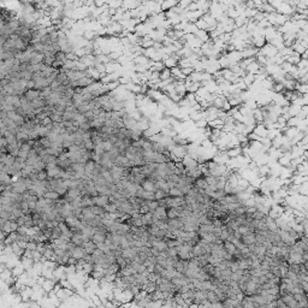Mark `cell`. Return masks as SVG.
<instances>
[{
    "label": "cell",
    "instance_id": "1",
    "mask_svg": "<svg viewBox=\"0 0 308 308\" xmlns=\"http://www.w3.org/2000/svg\"><path fill=\"white\" fill-rule=\"evenodd\" d=\"M114 165H117V166H121V167H124V169H126V167H131V165H130V160L124 155V154H118L117 155V158L114 159Z\"/></svg>",
    "mask_w": 308,
    "mask_h": 308
},
{
    "label": "cell",
    "instance_id": "2",
    "mask_svg": "<svg viewBox=\"0 0 308 308\" xmlns=\"http://www.w3.org/2000/svg\"><path fill=\"white\" fill-rule=\"evenodd\" d=\"M166 210H167V208L164 207V206H158L155 210L152 212V213H153V217L157 218V219H159V220H166V219H167Z\"/></svg>",
    "mask_w": 308,
    "mask_h": 308
},
{
    "label": "cell",
    "instance_id": "3",
    "mask_svg": "<svg viewBox=\"0 0 308 308\" xmlns=\"http://www.w3.org/2000/svg\"><path fill=\"white\" fill-rule=\"evenodd\" d=\"M87 255V253H86V250H84V248L83 247H78V246H76L71 250V253H70V257H72L74 259H76V260H80V259H82V258H84Z\"/></svg>",
    "mask_w": 308,
    "mask_h": 308
},
{
    "label": "cell",
    "instance_id": "4",
    "mask_svg": "<svg viewBox=\"0 0 308 308\" xmlns=\"http://www.w3.org/2000/svg\"><path fill=\"white\" fill-rule=\"evenodd\" d=\"M92 200H93L94 205H97L99 207H104L106 203H109V195H100V194H98L97 196H92Z\"/></svg>",
    "mask_w": 308,
    "mask_h": 308
},
{
    "label": "cell",
    "instance_id": "5",
    "mask_svg": "<svg viewBox=\"0 0 308 308\" xmlns=\"http://www.w3.org/2000/svg\"><path fill=\"white\" fill-rule=\"evenodd\" d=\"M46 171H47V178H60L62 169L58 167L57 165L52 167H46Z\"/></svg>",
    "mask_w": 308,
    "mask_h": 308
},
{
    "label": "cell",
    "instance_id": "6",
    "mask_svg": "<svg viewBox=\"0 0 308 308\" xmlns=\"http://www.w3.org/2000/svg\"><path fill=\"white\" fill-rule=\"evenodd\" d=\"M241 241H242V243L247 247L249 246V244L255 243V232H247V234L242 235Z\"/></svg>",
    "mask_w": 308,
    "mask_h": 308
},
{
    "label": "cell",
    "instance_id": "7",
    "mask_svg": "<svg viewBox=\"0 0 308 308\" xmlns=\"http://www.w3.org/2000/svg\"><path fill=\"white\" fill-rule=\"evenodd\" d=\"M65 223L68 224V226L70 228V229H76V228H80V225H81V220L80 219H77L76 217L74 216H71V217H68L66 219H65Z\"/></svg>",
    "mask_w": 308,
    "mask_h": 308
},
{
    "label": "cell",
    "instance_id": "8",
    "mask_svg": "<svg viewBox=\"0 0 308 308\" xmlns=\"http://www.w3.org/2000/svg\"><path fill=\"white\" fill-rule=\"evenodd\" d=\"M142 188L146 190V191H152V193H154V190H155V185H154V181L153 179H150V178H146L142 183Z\"/></svg>",
    "mask_w": 308,
    "mask_h": 308
},
{
    "label": "cell",
    "instance_id": "9",
    "mask_svg": "<svg viewBox=\"0 0 308 308\" xmlns=\"http://www.w3.org/2000/svg\"><path fill=\"white\" fill-rule=\"evenodd\" d=\"M154 185H155V189H160L165 193H169L170 190V187L167 184L166 179H159V181H154Z\"/></svg>",
    "mask_w": 308,
    "mask_h": 308
},
{
    "label": "cell",
    "instance_id": "10",
    "mask_svg": "<svg viewBox=\"0 0 308 308\" xmlns=\"http://www.w3.org/2000/svg\"><path fill=\"white\" fill-rule=\"evenodd\" d=\"M194 185L199 190H205L208 184H207V182H206V179H205V177L203 176H201V177H199L196 178L195 181H194Z\"/></svg>",
    "mask_w": 308,
    "mask_h": 308
},
{
    "label": "cell",
    "instance_id": "11",
    "mask_svg": "<svg viewBox=\"0 0 308 308\" xmlns=\"http://www.w3.org/2000/svg\"><path fill=\"white\" fill-rule=\"evenodd\" d=\"M83 248H84V250H86L87 254H92V253L97 249V243H95V242H93L92 240H88V241L84 242Z\"/></svg>",
    "mask_w": 308,
    "mask_h": 308
},
{
    "label": "cell",
    "instance_id": "12",
    "mask_svg": "<svg viewBox=\"0 0 308 308\" xmlns=\"http://www.w3.org/2000/svg\"><path fill=\"white\" fill-rule=\"evenodd\" d=\"M105 237H106V234L104 232H99V231H95L93 237H92V241L95 242V243H100V242H105Z\"/></svg>",
    "mask_w": 308,
    "mask_h": 308
},
{
    "label": "cell",
    "instance_id": "13",
    "mask_svg": "<svg viewBox=\"0 0 308 308\" xmlns=\"http://www.w3.org/2000/svg\"><path fill=\"white\" fill-rule=\"evenodd\" d=\"M43 196L45 197H47V199H49V200H58L59 197H60V195L57 193V191H54V190H46L45 193H43Z\"/></svg>",
    "mask_w": 308,
    "mask_h": 308
},
{
    "label": "cell",
    "instance_id": "14",
    "mask_svg": "<svg viewBox=\"0 0 308 308\" xmlns=\"http://www.w3.org/2000/svg\"><path fill=\"white\" fill-rule=\"evenodd\" d=\"M223 244H224L225 250H226L229 254H231V255L234 254L235 252H236V249H237L234 243H231V242H229V241H224V243H223Z\"/></svg>",
    "mask_w": 308,
    "mask_h": 308
},
{
    "label": "cell",
    "instance_id": "15",
    "mask_svg": "<svg viewBox=\"0 0 308 308\" xmlns=\"http://www.w3.org/2000/svg\"><path fill=\"white\" fill-rule=\"evenodd\" d=\"M104 210L106 213H116L117 212V206H116V203H113V202H109V203H106L105 206H104Z\"/></svg>",
    "mask_w": 308,
    "mask_h": 308
},
{
    "label": "cell",
    "instance_id": "16",
    "mask_svg": "<svg viewBox=\"0 0 308 308\" xmlns=\"http://www.w3.org/2000/svg\"><path fill=\"white\" fill-rule=\"evenodd\" d=\"M33 167H34V170H36V171H41V170H46L47 165L40 159V160L35 161V162L33 164Z\"/></svg>",
    "mask_w": 308,
    "mask_h": 308
},
{
    "label": "cell",
    "instance_id": "17",
    "mask_svg": "<svg viewBox=\"0 0 308 308\" xmlns=\"http://www.w3.org/2000/svg\"><path fill=\"white\" fill-rule=\"evenodd\" d=\"M201 286H202V290H206V291H208V290H213L214 289V285L212 284L210 279H206V281H201Z\"/></svg>",
    "mask_w": 308,
    "mask_h": 308
},
{
    "label": "cell",
    "instance_id": "18",
    "mask_svg": "<svg viewBox=\"0 0 308 308\" xmlns=\"http://www.w3.org/2000/svg\"><path fill=\"white\" fill-rule=\"evenodd\" d=\"M208 301H210L211 303H213V302H217V301H219V298H218V296L217 294L213 291V290H208L207 291V297H206Z\"/></svg>",
    "mask_w": 308,
    "mask_h": 308
},
{
    "label": "cell",
    "instance_id": "19",
    "mask_svg": "<svg viewBox=\"0 0 308 308\" xmlns=\"http://www.w3.org/2000/svg\"><path fill=\"white\" fill-rule=\"evenodd\" d=\"M266 241H267L266 236L259 234V232H255V243L257 244H265Z\"/></svg>",
    "mask_w": 308,
    "mask_h": 308
},
{
    "label": "cell",
    "instance_id": "20",
    "mask_svg": "<svg viewBox=\"0 0 308 308\" xmlns=\"http://www.w3.org/2000/svg\"><path fill=\"white\" fill-rule=\"evenodd\" d=\"M167 195H169V193H165V191H162L160 189H155L154 190V199L155 200H161V199L166 197Z\"/></svg>",
    "mask_w": 308,
    "mask_h": 308
},
{
    "label": "cell",
    "instance_id": "21",
    "mask_svg": "<svg viewBox=\"0 0 308 308\" xmlns=\"http://www.w3.org/2000/svg\"><path fill=\"white\" fill-rule=\"evenodd\" d=\"M169 194L171 195V196H183L184 194L177 188V187H173V188H170V190H169Z\"/></svg>",
    "mask_w": 308,
    "mask_h": 308
},
{
    "label": "cell",
    "instance_id": "22",
    "mask_svg": "<svg viewBox=\"0 0 308 308\" xmlns=\"http://www.w3.org/2000/svg\"><path fill=\"white\" fill-rule=\"evenodd\" d=\"M146 179V176L143 175L142 172H140V173H135L134 175V182L135 183H137V184H141L143 181Z\"/></svg>",
    "mask_w": 308,
    "mask_h": 308
},
{
    "label": "cell",
    "instance_id": "23",
    "mask_svg": "<svg viewBox=\"0 0 308 308\" xmlns=\"http://www.w3.org/2000/svg\"><path fill=\"white\" fill-rule=\"evenodd\" d=\"M62 236V230L59 229V226H55V228H52V240H55V238H59Z\"/></svg>",
    "mask_w": 308,
    "mask_h": 308
},
{
    "label": "cell",
    "instance_id": "24",
    "mask_svg": "<svg viewBox=\"0 0 308 308\" xmlns=\"http://www.w3.org/2000/svg\"><path fill=\"white\" fill-rule=\"evenodd\" d=\"M39 141H40V143L42 145V147L43 148H49L51 147V141H49V138L48 137H40L39 138Z\"/></svg>",
    "mask_w": 308,
    "mask_h": 308
},
{
    "label": "cell",
    "instance_id": "25",
    "mask_svg": "<svg viewBox=\"0 0 308 308\" xmlns=\"http://www.w3.org/2000/svg\"><path fill=\"white\" fill-rule=\"evenodd\" d=\"M97 248H98V249H100L101 252H104L105 254H106V253H109V252L111 250V249H110V248L107 247V244H106L105 242H100V243H97Z\"/></svg>",
    "mask_w": 308,
    "mask_h": 308
},
{
    "label": "cell",
    "instance_id": "26",
    "mask_svg": "<svg viewBox=\"0 0 308 308\" xmlns=\"http://www.w3.org/2000/svg\"><path fill=\"white\" fill-rule=\"evenodd\" d=\"M145 193H146V190H145V189L142 188V185H141V184H137V189H136L135 196L143 199V197H145Z\"/></svg>",
    "mask_w": 308,
    "mask_h": 308
},
{
    "label": "cell",
    "instance_id": "27",
    "mask_svg": "<svg viewBox=\"0 0 308 308\" xmlns=\"http://www.w3.org/2000/svg\"><path fill=\"white\" fill-rule=\"evenodd\" d=\"M264 217H265V214L262 213V211H260V210H257L254 213H253V216H252V219H258V220H260V219H264Z\"/></svg>",
    "mask_w": 308,
    "mask_h": 308
},
{
    "label": "cell",
    "instance_id": "28",
    "mask_svg": "<svg viewBox=\"0 0 308 308\" xmlns=\"http://www.w3.org/2000/svg\"><path fill=\"white\" fill-rule=\"evenodd\" d=\"M232 212H234V213L236 214V216H237V217H238V216H242V214H244V212H246V207L241 205V206L236 207V208H235Z\"/></svg>",
    "mask_w": 308,
    "mask_h": 308
},
{
    "label": "cell",
    "instance_id": "29",
    "mask_svg": "<svg viewBox=\"0 0 308 308\" xmlns=\"http://www.w3.org/2000/svg\"><path fill=\"white\" fill-rule=\"evenodd\" d=\"M37 179H39V181H45V179H47V171H46V170L37 171Z\"/></svg>",
    "mask_w": 308,
    "mask_h": 308
},
{
    "label": "cell",
    "instance_id": "30",
    "mask_svg": "<svg viewBox=\"0 0 308 308\" xmlns=\"http://www.w3.org/2000/svg\"><path fill=\"white\" fill-rule=\"evenodd\" d=\"M157 264H159L160 266H162L164 269H166L167 267V264H166V258H164V257H157Z\"/></svg>",
    "mask_w": 308,
    "mask_h": 308
},
{
    "label": "cell",
    "instance_id": "31",
    "mask_svg": "<svg viewBox=\"0 0 308 308\" xmlns=\"http://www.w3.org/2000/svg\"><path fill=\"white\" fill-rule=\"evenodd\" d=\"M166 253H167L169 257H177V249H176V247H169L167 250H166Z\"/></svg>",
    "mask_w": 308,
    "mask_h": 308
},
{
    "label": "cell",
    "instance_id": "32",
    "mask_svg": "<svg viewBox=\"0 0 308 308\" xmlns=\"http://www.w3.org/2000/svg\"><path fill=\"white\" fill-rule=\"evenodd\" d=\"M28 201V206H29V210L30 211H35L36 208V202L37 201H31V200H27Z\"/></svg>",
    "mask_w": 308,
    "mask_h": 308
},
{
    "label": "cell",
    "instance_id": "33",
    "mask_svg": "<svg viewBox=\"0 0 308 308\" xmlns=\"http://www.w3.org/2000/svg\"><path fill=\"white\" fill-rule=\"evenodd\" d=\"M10 225H11V230H12V231H17L18 224H17L16 220H10Z\"/></svg>",
    "mask_w": 308,
    "mask_h": 308
},
{
    "label": "cell",
    "instance_id": "34",
    "mask_svg": "<svg viewBox=\"0 0 308 308\" xmlns=\"http://www.w3.org/2000/svg\"><path fill=\"white\" fill-rule=\"evenodd\" d=\"M150 252H152V255H154V257H159V255H160V252H159L155 247H152V248H150Z\"/></svg>",
    "mask_w": 308,
    "mask_h": 308
},
{
    "label": "cell",
    "instance_id": "35",
    "mask_svg": "<svg viewBox=\"0 0 308 308\" xmlns=\"http://www.w3.org/2000/svg\"><path fill=\"white\" fill-rule=\"evenodd\" d=\"M6 236H7V234L0 229V241H4V240L6 238Z\"/></svg>",
    "mask_w": 308,
    "mask_h": 308
},
{
    "label": "cell",
    "instance_id": "36",
    "mask_svg": "<svg viewBox=\"0 0 308 308\" xmlns=\"http://www.w3.org/2000/svg\"><path fill=\"white\" fill-rule=\"evenodd\" d=\"M6 187H7V185H5L4 183H1V182H0V194H1L5 189H6Z\"/></svg>",
    "mask_w": 308,
    "mask_h": 308
}]
</instances>
